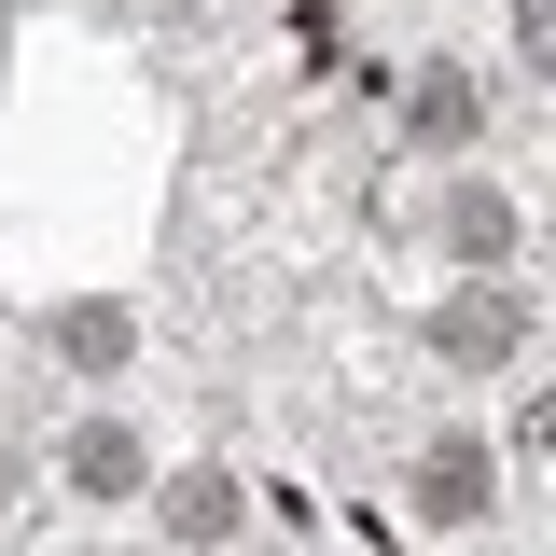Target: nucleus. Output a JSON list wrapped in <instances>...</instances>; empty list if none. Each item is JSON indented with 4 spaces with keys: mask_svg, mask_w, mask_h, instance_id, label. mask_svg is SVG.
Returning <instances> with one entry per match:
<instances>
[{
    "mask_svg": "<svg viewBox=\"0 0 556 556\" xmlns=\"http://www.w3.org/2000/svg\"><path fill=\"white\" fill-rule=\"evenodd\" d=\"M473 501H486V459L473 445H431V515H473Z\"/></svg>",
    "mask_w": 556,
    "mask_h": 556,
    "instance_id": "f03ea898",
    "label": "nucleus"
},
{
    "mask_svg": "<svg viewBox=\"0 0 556 556\" xmlns=\"http://www.w3.org/2000/svg\"><path fill=\"white\" fill-rule=\"evenodd\" d=\"M167 529H181V543H223V529H237V486H223V473H181V486H167Z\"/></svg>",
    "mask_w": 556,
    "mask_h": 556,
    "instance_id": "f257e3e1",
    "label": "nucleus"
},
{
    "mask_svg": "<svg viewBox=\"0 0 556 556\" xmlns=\"http://www.w3.org/2000/svg\"><path fill=\"white\" fill-rule=\"evenodd\" d=\"M501 334H515V292H501V306H486V292H473V306L445 320V348H501Z\"/></svg>",
    "mask_w": 556,
    "mask_h": 556,
    "instance_id": "20e7f679",
    "label": "nucleus"
},
{
    "mask_svg": "<svg viewBox=\"0 0 556 556\" xmlns=\"http://www.w3.org/2000/svg\"><path fill=\"white\" fill-rule=\"evenodd\" d=\"M515 42H529V70L556 84V0H515Z\"/></svg>",
    "mask_w": 556,
    "mask_h": 556,
    "instance_id": "39448f33",
    "label": "nucleus"
},
{
    "mask_svg": "<svg viewBox=\"0 0 556 556\" xmlns=\"http://www.w3.org/2000/svg\"><path fill=\"white\" fill-rule=\"evenodd\" d=\"M70 473H84V486H126L139 445H126V431H84V445H70Z\"/></svg>",
    "mask_w": 556,
    "mask_h": 556,
    "instance_id": "7ed1b4c3",
    "label": "nucleus"
},
{
    "mask_svg": "<svg viewBox=\"0 0 556 556\" xmlns=\"http://www.w3.org/2000/svg\"><path fill=\"white\" fill-rule=\"evenodd\" d=\"M529 459H543V473H556V390H543V404H529Z\"/></svg>",
    "mask_w": 556,
    "mask_h": 556,
    "instance_id": "423d86ee",
    "label": "nucleus"
}]
</instances>
